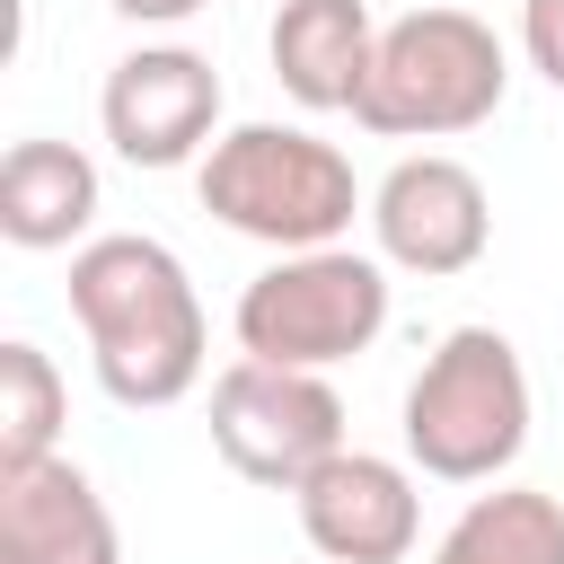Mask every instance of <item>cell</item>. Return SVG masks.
<instances>
[{
	"label": "cell",
	"mask_w": 564,
	"mask_h": 564,
	"mask_svg": "<svg viewBox=\"0 0 564 564\" xmlns=\"http://www.w3.org/2000/svg\"><path fill=\"white\" fill-rule=\"evenodd\" d=\"M0 564H123L115 511L70 458L0 467Z\"/></svg>",
	"instance_id": "30bf717a"
},
{
	"label": "cell",
	"mask_w": 564,
	"mask_h": 564,
	"mask_svg": "<svg viewBox=\"0 0 564 564\" xmlns=\"http://www.w3.org/2000/svg\"><path fill=\"white\" fill-rule=\"evenodd\" d=\"M511 53L476 9H405L379 26L352 123L379 141H458L502 115Z\"/></svg>",
	"instance_id": "277c9868"
},
{
	"label": "cell",
	"mask_w": 564,
	"mask_h": 564,
	"mask_svg": "<svg viewBox=\"0 0 564 564\" xmlns=\"http://www.w3.org/2000/svg\"><path fill=\"white\" fill-rule=\"evenodd\" d=\"M264 53H273V79H282L291 106L352 115L370 53H379V18H370V0H273Z\"/></svg>",
	"instance_id": "8fae6325"
},
{
	"label": "cell",
	"mask_w": 564,
	"mask_h": 564,
	"mask_svg": "<svg viewBox=\"0 0 564 564\" xmlns=\"http://www.w3.org/2000/svg\"><path fill=\"white\" fill-rule=\"evenodd\" d=\"M62 414H70V397H62L53 352L26 344V335H9V344H0V467L62 458V449H53V441H62Z\"/></svg>",
	"instance_id": "5bb4252c"
},
{
	"label": "cell",
	"mask_w": 564,
	"mask_h": 564,
	"mask_svg": "<svg viewBox=\"0 0 564 564\" xmlns=\"http://www.w3.org/2000/svg\"><path fill=\"white\" fill-rule=\"evenodd\" d=\"M70 317H79L88 361H97V388L115 405L159 414V405H185L203 388L212 326H203L194 273L176 264V247H159L141 229L88 238L70 256Z\"/></svg>",
	"instance_id": "6da1fadb"
},
{
	"label": "cell",
	"mask_w": 564,
	"mask_h": 564,
	"mask_svg": "<svg viewBox=\"0 0 564 564\" xmlns=\"http://www.w3.org/2000/svg\"><path fill=\"white\" fill-rule=\"evenodd\" d=\"M212 449L229 476L264 485V494H300L344 441V397L326 388V370H273V361H229L212 379Z\"/></svg>",
	"instance_id": "8992f818"
},
{
	"label": "cell",
	"mask_w": 564,
	"mask_h": 564,
	"mask_svg": "<svg viewBox=\"0 0 564 564\" xmlns=\"http://www.w3.org/2000/svg\"><path fill=\"white\" fill-rule=\"evenodd\" d=\"M194 194L220 229L273 247V256H308V247H344L352 212H361V176L335 141H317L308 123H229L203 167Z\"/></svg>",
	"instance_id": "7a4b0ae2"
},
{
	"label": "cell",
	"mask_w": 564,
	"mask_h": 564,
	"mask_svg": "<svg viewBox=\"0 0 564 564\" xmlns=\"http://www.w3.org/2000/svg\"><path fill=\"white\" fill-rule=\"evenodd\" d=\"M115 18H132V26H185L194 9H212V0H106Z\"/></svg>",
	"instance_id": "2e32d148"
},
{
	"label": "cell",
	"mask_w": 564,
	"mask_h": 564,
	"mask_svg": "<svg viewBox=\"0 0 564 564\" xmlns=\"http://www.w3.org/2000/svg\"><path fill=\"white\" fill-rule=\"evenodd\" d=\"M405 467L432 485H494L529 449V361L502 326H449L405 379Z\"/></svg>",
	"instance_id": "3957f363"
},
{
	"label": "cell",
	"mask_w": 564,
	"mask_h": 564,
	"mask_svg": "<svg viewBox=\"0 0 564 564\" xmlns=\"http://www.w3.org/2000/svg\"><path fill=\"white\" fill-rule=\"evenodd\" d=\"M88 220H97V159L70 150V141H18L0 159V238L26 247V256H53V247H88Z\"/></svg>",
	"instance_id": "7c38bea8"
},
{
	"label": "cell",
	"mask_w": 564,
	"mask_h": 564,
	"mask_svg": "<svg viewBox=\"0 0 564 564\" xmlns=\"http://www.w3.org/2000/svg\"><path fill=\"white\" fill-rule=\"evenodd\" d=\"M370 238H379V264H397V273H423V282L467 273V264L494 247L485 176H476L467 159H449V150L397 159V167L370 185Z\"/></svg>",
	"instance_id": "ba28073f"
},
{
	"label": "cell",
	"mask_w": 564,
	"mask_h": 564,
	"mask_svg": "<svg viewBox=\"0 0 564 564\" xmlns=\"http://www.w3.org/2000/svg\"><path fill=\"white\" fill-rule=\"evenodd\" d=\"M238 352L273 361V370H335L352 352H370L388 335V264L361 247H308V256H273L238 308Z\"/></svg>",
	"instance_id": "5b68a950"
},
{
	"label": "cell",
	"mask_w": 564,
	"mask_h": 564,
	"mask_svg": "<svg viewBox=\"0 0 564 564\" xmlns=\"http://www.w3.org/2000/svg\"><path fill=\"white\" fill-rule=\"evenodd\" d=\"M520 53L546 88H564V0H520Z\"/></svg>",
	"instance_id": "9a60e30c"
},
{
	"label": "cell",
	"mask_w": 564,
	"mask_h": 564,
	"mask_svg": "<svg viewBox=\"0 0 564 564\" xmlns=\"http://www.w3.org/2000/svg\"><path fill=\"white\" fill-rule=\"evenodd\" d=\"M97 123L123 167H203V150L220 141V70L194 44H141L106 70Z\"/></svg>",
	"instance_id": "52a82bcc"
},
{
	"label": "cell",
	"mask_w": 564,
	"mask_h": 564,
	"mask_svg": "<svg viewBox=\"0 0 564 564\" xmlns=\"http://www.w3.org/2000/svg\"><path fill=\"white\" fill-rule=\"evenodd\" d=\"M432 564H564V502L538 485H494L441 529Z\"/></svg>",
	"instance_id": "4fadbf2b"
},
{
	"label": "cell",
	"mask_w": 564,
	"mask_h": 564,
	"mask_svg": "<svg viewBox=\"0 0 564 564\" xmlns=\"http://www.w3.org/2000/svg\"><path fill=\"white\" fill-rule=\"evenodd\" d=\"M291 511H300V538L326 564H405L414 538H423L414 467L405 458H379V449H335L291 494Z\"/></svg>",
	"instance_id": "9c48e42d"
}]
</instances>
